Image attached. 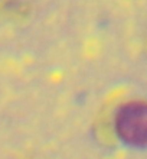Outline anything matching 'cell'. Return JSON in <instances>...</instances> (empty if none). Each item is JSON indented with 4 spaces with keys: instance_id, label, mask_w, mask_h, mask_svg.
<instances>
[{
    "instance_id": "cell-1",
    "label": "cell",
    "mask_w": 147,
    "mask_h": 159,
    "mask_svg": "<svg viewBox=\"0 0 147 159\" xmlns=\"http://www.w3.org/2000/svg\"><path fill=\"white\" fill-rule=\"evenodd\" d=\"M114 126L117 136L131 146H147V101L133 100L117 110Z\"/></svg>"
}]
</instances>
